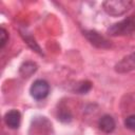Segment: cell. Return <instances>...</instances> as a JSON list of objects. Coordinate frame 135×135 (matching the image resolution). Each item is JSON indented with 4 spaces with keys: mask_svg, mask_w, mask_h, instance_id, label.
<instances>
[{
    "mask_svg": "<svg viewBox=\"0 0 135 135\" xmlns=\"http://www.w3.org/2000/svg\"><path fill=\"white\" fill-rule=\"evenodd\" d=\"M135 32V14L112 24L107 33L110 36H126Z\"/></svg>",
    "mask_w": 135,
    "mask_h": 135,
    "instance_id": "obj_1",
    "label": "cell"
},
{
    "mask_svg": "<svg viewBox=\"0 0 135 135\" xmlns=\"http://www.w3.org/2000/svg\"><path fill=\"white\" fill-rule=\"evenodd\" d=\"M133 5V1L130 0H108L102 3L103 9L111 16H121L126 14Z\"/></svg>",
    "mask_w": 135,
    "mask_h": 135,
    "instance_id": "obj_2",
    "label": "cell"
},
{
    "mask_svg": "<svg viewBox=\"0 0 135 135\" xmlns=\"http://www.w3.org/2000/svg\"><path fill=\"white\" fill-rule=\"evenodd\" d=\"M30 93L31 96L36 100L44 99L50 93V84L43 79H37L31 85Z\"/></svg>",
    "mask_w": 135,
    "mask_h": 135,
    "instance_id": "obj_3",
    "label": "cell"
},
{
    "mask_svg": "<svg viewBox=\"0 0 135 135\" xmlns=\"http://www.w3.org/2000/svg\"><path fill=\"white\" fill-rule=\"evenodd\" d=\"M135 70V52L124 56L120 61H118L115 65V71L117 73H128Z\"/></svg>",
    "mask_w": 135,
    "mask_h": 135,
    "instance_id": "obj_4",
    "label": "cell"
},
{
    "mask_svg": "<svg viewBox=\"0 0 135 135\" xmlns=\"http://www.w3.org/2000/svg\"><path fill=\"white\" fill-rule=\"evenodd\" d=\"M83 35L86 37V39L95 46L100 47V49H105V47H110L111 43L110 41L104 38L103 36H101L99 33H97L96 31H85L83 32Z\"/></svg>",
    "mask_w": 135,
    "mask_h": 135,
    "instance_id": "obj_5",
    "label": "cell"
},
{
    "mask_svg": "<svg viewBox=\"0 0 135 135\" xmlns=\"http://www.w3.org/2000/svg\"><path fill=\"white\" fill-rule=\"evenodd\" d=\"M4 121L6 126L11 129H18L21 122V114L17 110H11L5 113Z\"/></svg>",
    "mask_w": 135,
    "mask_h": 135,
    "instance_id": "obj_6",
    "label": "cell"
},
{
    "mask_svg": "<svg viewBox=\"0 0 135 135\" xmlns=\"http://www.w3.org/2000/svg\"><path fill=\"white\" fill-rule=\"evenodd\" d=\"M98 127L99 129L104 132V133H111L115 130L116 123L115 120L112 116L110 115H103L102 117H100L99 121H98Z\"/></svg>",
    "mask_w": 135,
    "mask_h": 135,
    "instance_id": "obj_7",
    "label": "cell"
},
{
    "mask_svg": "<svg viewBox=\"0 0 135 135\" xmlns=\"http://www.w3.org/2000/svg\"><path fill=\"white\" fill-rule=\"evenodd\" d=\"M37 70V64L32 61H26L20 66V74L22 77H30Z\"/></svg>",
    "mask_w": 135,
    "mask_h": 135,
    "instance_id": "obj_8",
    "label": "cell"
},
{
    "mask_svg": "<svg viewBox=\"0 0 135 135\" xmlns=\"http://www.w3.org/2000/svg\"><path fill=\"white\" fill-rule=\"evenodd\" d=\"M58 119L62 122H70L72 120V114L69 109L66 108H60L58 110Z\"/></svg>",
    "mask_w": 135,
    "mask_h": 135,
    "instance_id": "obj_9",
    "label": "cell"
},
{
    "mask_svg": "<svg viewBox=\"0 0 135 135\" xmlns=\"http://www.w3.org/2000/svg\"><path fill=\"white\" fill-rule=\"evenodd\" d=\"M91 88H92V83H91L90 81L85 80V81H82V82H80V83L78 84L76 91H77L79 94H85V93H88V92L91 90Z\"/></svg>",
    "mask_w": 135,
    "mask_h": 135,
    "instance_id": "obj_10",
    "label": "cell"
},
{
    "mask_svg": "<svg viewBox=\"0 0 135 135\" xmlns=\"http://www.w3.org/2000/svg\"><path fill=\"white\" fill-rule=\"evenodd\" d=\"M7 40H8V34H7L6 30L3 26H1V28H0V47L1 49H3L5 46Z\"/></svg>",
    "mask_w": 135,
    "mask_h": 135,
    "instance_id": "obj_11",
    "label": "cell"
},
{
    "mask_svg": "<svg viewBox=\"0 0 135 135\" xmlns=\"http://www.w3.org/2000/svg\"><path fill=\"white\" fill-rule=\"evenodd\" d=\"M124 126H126V128H128L129 130L135 131V114H134V115H130L129 117L126 118V120H124Z\"/></svg>",
    "mask_w": 135,
    "mask_h": 135,
    "instance_id": "obj_12",
    "label": "cell"
}]
</instances>
